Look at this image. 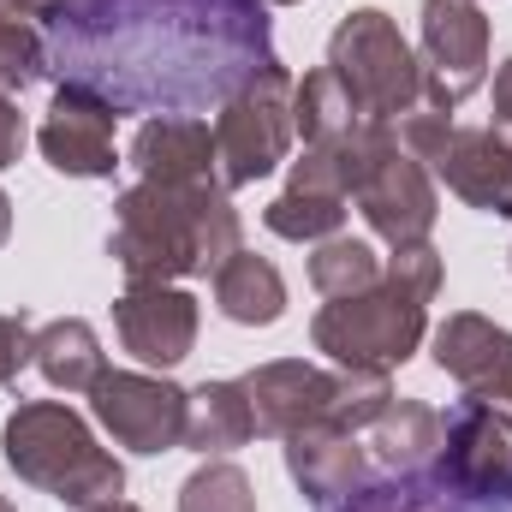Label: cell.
<instances>
[{
    "instance_id": "obj_23",
    "label": "cell",
    "mask_w": 512,
    "mask_h": 512,
    "mask_svg": "<svg viewBox=\"0 0 512 512\" xmlns=\"http://www.w3.org/2000/svg\"><path fill=\"white\" fill-rule=\"evenodd\" d=\"M256 435L251 399L239 382H203L191 387V411H185V447L203 459H227Z\"/></svg>"
},
{
    "instance_id": "obj_11",
    "label": "cell",
    "mask_w": 512,
    "mask_h": 512,
    "mask_svg": "<svg viewBox=\"0 0 512 512\" xmlns=\"http://www.w3.org/2000/svg\"><path fill=\"white\" fill-rule=\"evenodd\" d=\"M387 131V126H382ZM376 131V137H382ZM370 137V143H376ZM370 155V149H364ZM364 155H346V149H304L292 161V179L286 191L262 209V227L274 239H292V245H322L346 227V203H352V185H358V167Z\"/></svg>"
},
{
    "instance_id": "obj_34",
    "label": "cell",
    "mask_w": 512,
    "mask_h": 512,
    "mask_svg": "<svg viewBox=\"0 0 512 512\" xmlns=\"http://www.w3.org/2000/svg\"><path fill=\"white\" fill-rule=\"evenodd\" d=\"M268 6H298V0H268Z\"/></svg>"
},
{
    "instance_id": "obj_27",
    "label": "cell",
    "mask_w": 512,
    "mask_h": 512,
    "mask_svg": "<svg viewBox=\"0 0 512 512\" xmlns=\"http://www.w3.org/2000/svg\"><path fill=\"white\" fill-rule=\"evenodd\" d=\"M328 512H453V501H447V489L435 477H393V483L358 489L352 501H340Z\"/></svg>"
},
{
    "instance_id": "obj_3",
    "label": "cell",
    "mask_w": 512,
    "mask_h": 512,
    "mask_svg": "<svg viewBox=\"0 0 512 512\" xmlns=\"http://www.w3.org/2000/svg\"><path fill=\"white\" fill-rule=\"evenodd\" d=\"M441 292V251L399 245L382 262V280L352 298H328L310 322V346L334 358V370H393L429 334V304Z\"/></svg>"
},
{
    "instance_id": "obj_26",
    "label": "cell",
    "mask_w": 512,
    "mask_h": 512,
    "mask_svg": "<svg viewBox=\"0 0 512 512\" xmlns=\"http://www.w3.org/2000/svg\"><path fill=\"white\" fill-rule=\"evenodd\" d=\"M48 72V42L12 6H0V96H24Z\"/></svg>"
},
{
    "instance_id": "obj_31",
    "label": "cell",
    "mask_w": 512,
    "mask_h": 512,
    "mask_svg": "<svg viewBox=\"0 0 512 512\" xmlns=\"http://www.w3.org/2000/svg\"><path fill=\"white\" fill-rule=\"evenodd\" d=\"M489 131L512 149V60L495 72V126H489Z\"/></svg>"
},
{
    "instance_id": "obj_1",
    "label": "cell",
    "mask_w": 512,
    "mask_h": 512,
    "mask_svg": "<svg viewBox=\"0 0 512 512\" xmlns=\"http://www.w3.org/2000/svg\"><path fill=\"white\" fill-rule=\"evenodd\" d=\"M48 60L120 114H191L274 60L268 0H84L54 18Z\"/></svg>"
},
{
    "instance_id": "obj_22",
    "label": "cell",
    "mask_w": 512,
    "mask_h": 512,
    "mask_svg": "<svg viewBox=\"0 0 512 512\" xmlns=\"http://www.w3.org/2000/svg\"><path fill=\"white\" fill-rule=\"evenodd\" d=\"M209 280H215L221 316L239 322V328H274V322L286 316V280H280V268H274L268 256L233 251Z\"/></svg>"
},
{
    "instance_id": "obj_2",
    "label": "cell",
    "mask_w": 512,
    "mask_h": 512,
    "mask_svg": "<svg viewBox=\"0 0 512 512\" xmlns=\"http://www.w3.org/2000/svg\"><path fill=\"white\" fill-rule=\"evenodd\" d=\"M245 251V221L227 203V185H155L137 179L114 203L108 256L126 286H173L185 274H215Z\"/></svg>"
},
{
    "instance_id": "obj_36",
    "label": "cell",
    "mask_w": 512,
    "mask_h": 512,
    "mask_svg": "<svg viewBox=\"0 0 512 512\" xmlns=\"http://www.w3.org/2000/svg\"><path fill=\"white\" fill-rule=\"evenodd\" d=\"M507 262H512V251H507Z\"/></svg>"
},
{
    "instance_id": "obj_21",
    "label": "cell",
    "mask_w": 512,
    "mask_h": 512,
    "mask_svg": "<svg viewBox=\"0 0 512 512\" xmlns=\"http://www.w3.org/2000/svg\"><path fill=\"white\" fill-rule=\"evenodd\" d=\"M30 364L60 393H96V382L108 376V352H102V340H96V328L84 316H60V322L36 328Z\"/></svg>"
},
{
    "instance_id": "obj_13",
    "label": "cell",
    "mask_w": 512,
    "mask_h": 512,
    "mask_svg": "<svg viewBox=\"0 0 512 512\" xmlns=\"http://www.w3.org/2000/svg\"><path fill=\"white\" fill-rule=\"evenodd\" d=\"M114 126H120V108L108 96H96L84 84H60L48 102V120L36 126V149L66 179H114V167H120Z\"/></svg>"
},
{
    "instance_id": "obj_6",
    "label": "cell",
    "mask_w": 512,
    "mask_h": 512,
    "mask_svg": "<svg viewBox=\"0 0 512 512\" xmlns=\"http://www.w3.org/2000/svg\"><path fill=\"white\" fill-rule=\"evenodd\" d=\"M399 143L471 209L483 215H512V149L489 126H459L441 108H417L399 120Z\"/></svg>"
},
{
    "instance_id": "obj_4",
    "label": "cell",
    "mask_w": 512,
    "mask_h": 512,
    "mask_svg": "<svg viewBox=\"0 0 512 512\" xmlns=\"http://www.w3.org/2000/svg\"><path fill=\"white\" fill-rule=\"evenodd\" d=\"M0 447H6V465L18 471V483H30V489H42L78 512L126 495V465L60 399H24L0 429Z\"/></svg>"
},
{
    "instance_id": "obj_24",
    "label": "cell",
    "mask_w": 512,
    "mask_h": 512,
    "mask_svg": "<svg viewBox=\"0 0 512 512\" xmlns=\"http://www.w3.org/2000/svg\"><path fill=\"white\" fill-rule=\"evenodd\" d=\"M376 280H382V256H376L370 239L334 233V239H322L310 251V286L322 298H352V292H370Z\"/></svg>"
},
{
    "instance_id": "obj_14",
    "label": "cell",
    "mask_w": 512,
    "mask_h": 512,
    "mask_svg": "<svg viewBox=\"0 0 512 512\" xmlns=\"http://www.w3.org/2000/svg\"><path fill=\"white\" fill-rule=\"evenodd\" d=\"M114 334L137 364L167 376L197 346V298L185 286H126L114 298Z\"/></svg>"
},
{
    "instance_id": "obj_17",
    "label": "cell",
    "mask_w": 512,
    "mask_h": 512,
    "mask_svg": "<svg viewBox=\"0 0 512 512\" xmlns=\"http://www.w3.org/2000/svg\"><path fill=\"white\" fill-rule=\"evenodd\" d=\"M435 364H441V376L459 382V393L512 411V328L477 316V310H453L435 328Z\"/></svg>"
},
{
    "instance_id": "obj_12",
    "label": "cell",
    "mask_w": 512,
    "mask_h": 512,
    "mask_svg": "<svg viewBox=\"0 0 512 512\" xmlns=\"http://www.w3.org/2000/svg\"><path fill=\"white\" fill-rule=\"evenodd\" d=\"M90 411L96 423L126 447V453H173L185 447V411H191V393L173 387L167 376H149V370H108L96 393H90Z\"/></svg>"
},
{
    "instance_id": "obj_5",
    "label": "cell",
    "mask_w": 512,
    "mask_h": 512,
    "mask_svg": "<svg viewBox=\"0 0 512 512\" xmlns=\"http://www.w3.org/2000/svg\"><path fill=\"white\" fill-rule=\"evenodd\" d=\"M328 72L382 126H399L405 114L423 108V66H417L411 42L399 36V24L387 18L382 6H358V12H346L334 24V36H328Z\"/></svg>"
},
{
    "instance_id": "obj_19",
    "label": "cell",
    "mask_w": 512,
    "mask_h": 512,
    "mask_svg": "<svg viewBox=\"0 0 512 512\" xmlns=\"http://www.w3.org/2000/svg\"><path fill=\"white\" fill-rule=\"evenodd\" d=\"M292 131L304 137V149H346V155H364L370 137L382 131V120H370V114L346 96V84H340L328 66H316V72H304V78L292 84Z\"/></svg>"
},
{
    "instance_id": "obj_28",
    "label": "cell",
    "mask_w": 512,
    "mask_h": 512,
    "mask_svg": "<svg viewBox=\"0 0 512 512\" xmlns=\"http://www.w3.org/2000/svg\"><path fill=\"white\" fill-rule=\"evenodd\" d=\"M393 399H399V393L387 382V370H340V393H334V417H328V423H340V429H370Z\"/></svg>"
},
{
    "instance_id": "obj_25",
    "label": "cell",
    "mask_w": 512,
    "mask_h": 512,
    "mask_svg": "<svg viewBox=\"0 0 512 512\" xmlns=\"http://www.w3.org/2000/svg\"><path fill=\"white\" fill-rule=\"evenodd\" d=\"M179 512H256V483L233 459H203L179 483Z\"/></svg>"
},
{
    "instance_id": "obj_20",
    "label": "cell",
    "mask_w": 512,
    "mask_h": 512,
    "mask_svg": "<svg viewBox=\"0 0 512 512\" xmlns=\"http://www.w3.org/2000/svg\"><path fill=\"white\" fill-rule=\"evenodd\" d=\"M441 453V411L423 399H393L370 423V459L387 477H429Z\"/></svg>"
},
{
    "instance_id": "obj_35",
    "label": "cell",
    "mask_w": 512,
    "mask_h": 512,
    "mask_svg": "<svg viewBox=\"0 0 512 512\" xmlns=\"http://www.w3.org/2000/svg\"><path fill=\"white\" fill-rule=\"evenodd\" d=\"M0 512H12V501H6V495H0Z\"/></svg>"
},
{
    "instance_id": "obj_7",
    "label": "cell",
    "mask_w": 512,
    "mask_h": 512,
    "mask_svg": "<svg viewBox=\"0 0 512 512\" xmlns=\"http://www.w3.org/2000/svg\"><path fill=\"white\" fill-rule=\"evenodd\" d=\"M292 72L280 60H268L262 72H251L227 102H221V120H215V161H221V185L227 191H245L256 179H268L286 149H292Z\"/></svg>"
},
{
    "instance_id": "obj_15",
    "label": "cell",
    "mask_w": 512,
    "mask_h": 512,
    "mask_svg": "<svg viewBox=\"0 0 512 512\" xmlns=\"http://www.w3.org/2000/svg\"><path fill=\"white\" fill-rule=\"evenodd\" d=\"M286 471L298 483V495L316 512L352 501L358 489H370L376 477V459L370 447L358 441V429H340V423H304L286 435Z\"/></svg>"
},
{
    "instance_id": "obj_33",
    "label": "cell",
    "mask_w": 512,
    "mask_h": 512,
    "mask_svg": "<svg viewBox=\"0 0 512 512\" xmlns=\"http://www.w3.org/2000/svg\"><path fill=\"white\" fill-rule=\"evenodd\" d=\"M84 512H143V507H131L126 495H114V501H102V507H84Z\"/></svg>"
},
{
    "instance_id": "obj_8",
    "label": "cell",
    "mask_w": 512,
    "mask_h": 512,
    "mask_svg": "<svg viewBox=\"0 0 512 512\" xmlns=\"http://www.w3.org/2000/svg\"><path fill=\"white\" fill-rule=\"evenodd\" d=\"M453 501L471 507H507L512 501V411L489 399H453L441 417V453L429 471Z\"/></svg>"
},
{
    "instance_id": "obj_10",
    "label": "cell",
    "mask_w": 512,
    "mask_h": 512,
    "mask_svg": "<svg viewBox=\"0 0 512 512\" xmlns=\"http://www.w3.org/2000/svg\"><path fill=\"white\" fill-rule=\"evenodd\" d=\"M423 108H465L489 78V18L477 0H423Z\"/></svg>"
},
{
    "instance_id": "obj_18",
    "label": "cell",
    "mask_w": 512,
    "mask_h": 512,
    "mask_svg": "<svg viewBox=\"0 0 512 512\" xmlns=\"http://www.w3.org/2000/svg\"><path fill=\"white\" fill-rule=\"evenodd\" d=\"M131 167L155 185H221L215 126L197 114H149L131 137Z\"/></svg>"
},
{
    "instance_id": "obj_29",
    "label": "cell",
    "mask_w": 512,
    "mask_h": 512,
    "mask_svg": "<svg viewBox=\"0 0 512 512\" xmlns=\"http://www.w3.org/2000/svg\"><path fill=\"white\" fill-rule=\"evenodd\" d=\"M30 340H36V334H30V316H24V310H6V316H0V387H12L18 370L30 364Z\"/></svg>"
},
{
    "instance_id": "obj_32",
    "label": "cell",
    "mask_w": 512,
    "mask_h": 512,
    "mask_svg": "<svg viewBox=\"0 0 512 512\" xmlns=\"http://www.w3.org/2000/svg\"><path fill=\"white\" fill-rule=\"evenodd\" d=\"M6 239H12V197L0 191V245H6Z\"/></svg>"
},
{
    "instance_id": "obj_16",
    "label": "cell",
    "mask_w": 512,
    "mask_h": 512,
    "mask_svg": "<svg viewBox=\"0 0 512 512\" xmlns=\"http://www.w3.org/2000/svg\"><path fill=\"white\" fill-rule=\"evenodd\" d=\"M239 387H245V399H251L256 435L286 441L292 429L334 417L340 370H322V364H304V358H274V364H256L251 376H239Z\"/></svg>"
},
{
    "instance_id": "obj_9",
    "label": "cell",
    "mask_w": 512,
    "mask_h": 512,
    "mask_svg": "<svg viewBox=\"0 0 512 512\" xmlns=\"http://www.w3.org/2000/svg\"><path fill=\"white\" fill-rule=\"evenodd\" d=\"M352 203H358V215L370 221V233L382 239V245H423L429 239V227H435V215H441V197H435V179H429V167L399 143V126H387L376 143H370V155H364V167H358V185H352Z\"/></svg>"
},
{
    "instance_id": "obj_30",
    "label": "cell",
    "mask_w": 512,
    "mask_h": 512,
    "mask_svg": "<svg viewBox=\"0 0 512 512\" xmlns=\"http://www.w3.org/2000/svg\"><path fill=\"white\" fill-rule=\"evenodd\" d=\"M24 114H18V102L12 96H0V167H12L18 155H24Z\"/></svg>"
}]
</instances>
